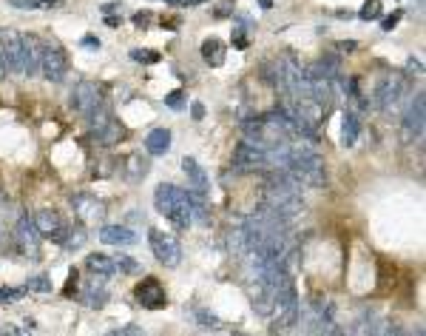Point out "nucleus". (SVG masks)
Segmentation results:
<instances>
[{
  "mask_svg": "<svg viewBox=\"0 0 426 336\" xmlns=\"http://www.w3.org/2000/svg\"><path fill=\"white\" fill-rule=\"evenodd\" d=\"M234 168H236V171H242V174L270 171V168H273V163H270V148H262L253 140L239 143L236 154H234Z\"/></svg>",
  "mask_w": 426,
  "mask_h": 336,
  "instance_id": "nucleus-6",
  "label": "nucleus"
},
{
  "mask_svg": "<svg viewBox=\"0 0 426 336\" xmlns=\"http://www.w3.org/2000/svg\"><path fill=\"white\" fill-rule=\"evenodd\" d=\"M423 125H426V100H423V91H418V95L406 103L403 120H401L403 143H421L423 140Z\"/></svg>",
  "mask_w": 426,
  "mask_h": 336,
  "instance_id": "nucleus-7",
  "label": "nucleus"
},
{
  "mask_svg": "<svg viewBox=\"0 0 426 336\" xmlns=\"http://www.w3.org/2000/svg\"><path fill=\"white\" fill-rule=\"evenodd\" d=\"M86 268L91 274H103V276H114V274H117L114 256H108V254H91V256H86Z\"/></svg>",
  "mask_w": 426,
  "mask_h": 336,
  "instance_id": "nucleus-24",
  "label": "nucleus"
},
{
  "mask_svg": "<svg viewBox=\"0 0 426 336\" xmlns=\"http://www.w3.org/2000/svg\"><path fill=\"white\" fill-rule=\"evenodd\" d=\"M165 3H168V6H182L185 0H165Z\"/></svg>",
  "mask_w": 426,
  "mask_h": 336,
  "instance_id": "nucleus-50",
  "label": "nucleus"
},
{
  "mask_svg": "<svg viewBox=\"0 0 426 336\" xmlns=\"http://www.w3.org/2000/svg\"><path fill=\"white\" fill-rule=\"evenodd\" d=\"M134 300L148 311H160L168 305V293H165V288L157 276H145L137 283V288H134Z\"/></svg>",
  "mask_w": 426,
  "mask_h": 336,
  "instance_id": "nucleus-13",
  "label": "nucleus"
},
{
  "mask_svg": "<svg viewBox=\"0 0 426 336\" xmlns=\"http://www.w3.org/2000/svg\"><path fill=\"white\" fill-rule=\"evenodd\" d=\"M227 251H230V256L234 259H242L250 254V245H247V234H245V228H234V231H227Z\"/></svg>",
  "mask_w": 426,
  "mask_h": 336,
  "instance_id": "nucleus-23",
  "label": "nucleus"
},
{
  "mask_svg": "<svg viewBox=\"0 0 426 336\" xmlns=\"http://www.w3.org/2000/svg\"><path fill=\"white\" fill-rule=\"evenodd\" d=\"M23 296H26V288H9V285L0 288V302H6V305H12V302H21Z\"/></svg>",
  "mask_w": 426,
  "mask_h": 336,
  "instance_id": "nucleus-30",
  "label": "nucleus"
},
{
  "mask_svg": "<svg viewBox=\"0 0 426 336\" xmlns=\"http://www.w3.org/2000/svg\"><path fill=\"white\" fill-rule=\"evenodd\" d=\"M100 242H105V245H134L140 237L134 234L131 228H125V226H100Z\"/></svg>",
  "mask_w": 426,
  "mask_h": 336,
  "instance_id": "nucleus-18",
  "label": "nucleus"
},
{
  "mask_svg": "<svg viewBox=\"0 0 426 336\" xmlns=\"http://www.w3.org/2000/svg\"><path fill=\"white\" fill-rule=\"evenodd\" d=\"M40 71L49 83H63L66 71H68V58L66 51L57 43H43V60H40Z\"/></svg>",
  "mask_w": 426,
  "mask_h": 336,
  "instance_id": "nucleus-12",
  "label": "nucleus"
},
{
  "mask_svg": "<svg viewBox=\"0 0 426 336\" xmlns=\"http://www.w3.org/2000/svg\"><path fill=\"white\" fill-rule=\"evenodd\" d=\"M74 288H77V268H71V271H68V285H66V291H63V293H66V296H71V291H74Z\"/></svg>",
  "mask_w": 426,
  "mask_h": 336,
  "instance_id": "nucleus-40",
  "label": "nucleus"
},
{
  "mask_svg": "<svg viewBox=\"0 0 426 336\" xmlns=\"http://www.w3.org/2000/svg\"><path fill=\"white\" fill-rule=\"evenodd\" d=\"M153 205H157V211L165 219H171L179 231H185L193 222L190 219V200H188L185 189H177V185H171V182L157 185V191H153Z\"/></svg>",
  "mask_w": 426,
  "mask_h": 336,
  "instance_id": "nucleus-2",
  "label": "nucleus"
},
{
  "mask_svg": "<svg viewBox=\"0 0 426 336\" xmlns=\"http://www.w3.org/2000/svg\"><path fill=\"white\" fill-rule=\"evenodd\" d=\"M259 6L262 9H273V0H259Z\"/></svg>",
  "mask_w": 426,
  "mask_h": 336,
  "instance_id": "nucleus-48",
  "label": "nucleus"
},
{
  "mask_svg": "<svg viewBox=\"0 0 426 336\" xmlns=\"http://www.w3.org/2000/svg\"><path fill=\"white\" fill-rule=\"evenodd\" d=\"M114 333H123V336H140L142 331H140V328H131V325H128V328H120V331H114Z\"/></svg>",
  "mask_w": 426,
  "mask_h": 336,
  "instance_id": "nucleus-44",
  "label": "nucleus"
},
{
  "mask_svg": "<svg viewBox=\"0 0 426 336\" xmlns=\"http://www.w3.org/2000/svg\"><path fill=\"white\" fill-rule=\"evenodd\" d=\"M105 100H103V88L91 83V80H80L74 88H71V108L80 111V115H91L94 108H100Z\"/></svg>",
  "mask_w": 426,
  "mask_h": 336,
  "instance_id": "nucleus-11",
  "label": "nucleus"
},
{
  "mask_svg": "<svg viewBox=\"0 0 426 336\" xmlns=\"http://www.w3.org/2000/svg\"><path fill=\"white\" fill-rule=\"evenodd\" d=\"M148 171H151V163H148V157H142V154H131V157L125 160V165H123V174H125L128 182L145 180Z\"/></svg>",
  "mask_w": 426,
  "mask_h": 336,
  "instance_id": "nucleus-21",
  "label": "nucleus"
},
{
  "mask_svg": "<svg viewBox=\"0 0 426 336\" xmlns=\"http://www.w3.org/2000/svg\"><path fill=\"white\" fill-rule=\"evenodd\" d=\"M114 265H117V271H120V274H137V271H140V265L134 263L131 256H125V254L114 256Z\"/></svg>",
  "mask_w": 426,
  "mask_h": 336,
  "instance_id": "nucleus-32",
  "label": "nucleus"
},
{
  "mask_svg": "<svg viewBox=\"0 0 426 336\" xmlns=\"http://www.w3.org/2000/svg\"><path fill=\"white\" fill-rule=\"evenodd\" d=\"M145 152L153 157H162L171 152V132L168 128H153V132L145 137Z\"/></svg>",
  "mask_w": 426,
  "mask_h": 336,
  "instance_id": "nucleus-20",
  "label": "nucleus"
},
{
  "mask_svg": "<svg viewBox=\"0 0 426 336\" xmlns=\"http://www.w3.org/2000/svg\"><path fill=\"white\" fill-rule=\"evenodd\" d=\"M0 58L6 63V71L23 74V34L14 29H0Z\"/></svg>",
  "mask_w": 426,
  "mask_h": 336,
  "instance_id": "nucleus-10",
  "label": "nucleus"
},
{
  "mask_svg": "<svg viewBox=\"0 0 426 336\" xmlns=\"http://www.w3.org/2000/svg\"><path fill=\"white\" fill-rule=\"evenodd\" d=\"M190 115H193V120H202V117H205L202 103H193V106H190Z\"/></svg>",
  "mask_w": 426,
  "mask_h": 336,
  "instance_id": "nucleus-42",
  "label": "nucleus"
},
{
  "mask_svg": "<svg viewBox=\"0 0 426 336\" xmlns=\"http://www.w3.org/2000/svg\"><path fill=\"white\" fill-rule=\"evenodd\" d=\"M262 205H267L276 217H281L284 222H293L296 217L304 214V200H301V189L290 180L284 171H270L262 189Z\"/></svg>",
  "mask_w": 426,
  "mask_h": 336,
  "instance_id": "nucleus-1",
  "label": "nucleus"
},
{
  "mask_svg": "<svg viewBox=\"0 0 426 336\" xmlns=\"http://www.w3.org/2000/svg\"><path fill=\"white\" fill-rule=\"evenodd\" d=\"M355 140H358V115L347 108L344 120H341V145L350 148V145H355Z\"/></svg>",
  "mask_w": 426,
  "mask_h": 336,
  "instance_id": "nucleus-25",
  "label": "nucleus"
},
{
  "mask_svg": "<svg viewBox=\"0 0 426 336\" xmlns=\"http://www.w3.org/2000/svg\"><path fill=\"white\" fill-rule=\"evenodd\" d=\"M71 208H74V217L83 222L86 228H94V226H103L105 219V202L97 200L94 194H74L71 197Z\"/></svg>",
  "mask_w": 426,
  "mask_h": 336,
  "instance_id": "nucleus-9",
  "label": "nucleus"
},
{
  "mask_svg": "<svg viewBox=\"0 0 426 336\" xmlns=\"http://www.w3.org/2000/svg\"><path fill=\"white\" fill-rule=\"evenodd\" d=\"M14 219H17V211H14V202L0 191V234H9L12 226H14Z\"/></svg>",
  "mask_w": 426,
  "mask_h": 336,
  "instance_id": "nucleus-26",
  "label": "nucleus"
},
{
  "mask_svg": "<svg viewBox=\"0 0 426 336\" xmlns=\"http://www.w3.org/2000/svg\"><path fill=\"white\" fill-rule=\"evenodd\" d=\"M406 91H410V80H406V74H401V71L386 74V77L378 83V88H375V106L381 111H395L403 103Z\"/></svg>",
  "mask_w": 426,
  "mask_h": 336,
  "instance_id": "nucleus-5",
  "label": "nucleus"
},
{
  "mask_svg": "<svg viewBox=\"0 0 426 336\" xmlns=\"http://www.w3.org/2000/svg\"><path fill=\"white\" fill-rule=\"evenodd\" d=\"M131 60H137V63H160V51H151V49H131Z\"/></svg>",
  "mask_w": 426,
  "mask_h": 336,
  "instance_id": "nucleus-31",
  "label": "nucleus"
},
{
  "mask_svg": "<svg viewBox=\"0 0 426 336\" xmlns=\"http://www.w3.org/2000/svg\"><path fill=\"white\" fill-rule=\"evenodd\" d=\"M66 3V0H40V6L43 9H51V6H63Z\"/></svg>",
  "mask_w": 426,
  "mask_h": 336,
  "instance_id": "nucleus-45",
  "label": "nucleus"
},
{
  "mask_svg": "<svg viewBox=\"0 0 426 336\" xmlns=\"http://www.w3.org/2000/svg\"><path fill=\"white\" fill-rule=\"evenodd\" d=\"M336 49H338L341 54H350L353 49H358V43H355V40H338V43H336Z\"/></svg>",
  "mask_w": 426,
  "mask_h": 336,
  "instance_id": "nucleus-39",
  "label": "nucleus"
},
{
  "mask_svg": "<svg viewBox=\"0 0 426 336\" xmlns=\"http://www.w3.org/2000/svg\"><path fill=\"white\" fill-rule=\"evenodd\" d=\"M9 3H12L14 9H43L40 0H9Z\"/></svg>",
  "mask_w": 426,
  "mask_h": 336,
  "instance_id": "nucleus-38",
  "label": "nucleus"
},
{
  "mask_svg": "<svg viewBox=\"0 0 426 336\" xmlns=\"http://www.w3.org/2000/svg\"><path fill=\"white\" fill-rule=\"evenodd\" d=\"M26 291H34V293H49V291H51V276H49V274H34V276H29Z\"/></svg>",
  "mask_w": 426,
  "mask_h": 336,
  "instance_id": "nucleus-28",
  "label": "nucleus"
},
{
  "mask_svg": "<svg viewBox=\"0 0 426 336\" xmlns=\"http://www.w3.org/2000/svg\"><path fill=\"white\" fill-rule=\"evenodd\" d=\"M401 14H403V12H392L390 17H384V21H381V29H384V32H392V29L398 26V21H401Z\"/></svg>",
  "mask_w": 426,
  "mask_h": 336,
  "instance_id": "nucleus-36",
  "label": "nucleus"
},
{
  "mask_svg": "<svg viewBox=\"0 0 426 336\" xmlns=\"http://www.w3.org/2000/svg\"><path fill=\"white\" fill-rule=\"evenodd\" d=\"M199 322H202V328H219V325H222L216 316H213V313H205V311H199Z\"/></svg>",
  "mask_w": 426,
  "mask_h": 336,
  "instance_id": "nucleus-37",
  "label": "nucleus"
},
{
  "mask_svg": "<svg viewBox=\"0 0 426 336\" xmlns=\"http://www.w3.org/2000/svg\"><path fill=\"white\" fill-rule=\"evenodd\" d=\"M83 46H86V49H100V40L88 34V37H83Z\"/></svg>",
  "mask_w": 426,
  "mask_h": 336,
  "instance_id": "nucleus-43",
  "label": "nucleus"
},
{
  "mask_svg": "<svg viewBox=\"0 0 426 336\" xmlns=\"http://www.w3.org/2000/svg\"><path fill=\"white\" fill-rule=\"evenodd\" d=\"M230 12H234V0H225V3L216 9V17H227Z\"/></svg>",
  "mask_w": 426,
  "mask_h": 336,
  "instance_id": "nucleus-41",
  "label": "nucleus"
},
{
  "mask_svg": "<svg viewBox=\"0 0 426 336\" xmlns=\"http://www.w3.org/2000/svg\"><path fill=\"white\" fill-rule=\"evenodd\" d=\"M105 23H108V26H120V17H114V14H108V17H105Z\"/></svg>",
  "mask_w": 426,
  "mask_h": 336,
  "instance_id": "nucleus-47",
  "label": "nucleus"
},
{
  "mask_svg": "<svg viewBox=\"0 0 426 336\" xmlns=\"http://www.w3.org/2000/svg\"><path fill=\"white\" fill-rule=\"evenodd\" d=\"M182 171L190 182V191H197V194H210V182H208V174H205V168L193 160V157H185L182 160Z\"/></svg>",
  "mask_w": 426,
  "mask_h": 336,
  "instance_id": "nucleus-17",
  "label": "nucleus"
},
{
  "mask_svg": "<svg viewBox=\"0 0 426 336\" xmlns=\"http://www.w3.org/2000/svg\"><path fill=\"white\" fill-rule=\"evenodd\" d=\"M12 239L14 248L21 251L26 259H40L43 254V237L37 231V226L32 222V217H17L12 226Z\"/></svg>",
  "mask_w": 426,
  "mask_h": 336,
  "instance_id": "nucleus-4",
  "label": "nucleus"
},
{
  "mask_svg": "<svg viewBox=\"0 0 426 336\" xmlns=\"http://www.w3.org/2000/svg\"><path fill=\"white\" fill-rule=\"evenodd\" d=\"M123 137H125V125H123L120 120H114V117H111L103 128H97V132H94V140L100 143V145H105V148L117 145Z\"/></svg>",
  "mask_w": 426,
  "mask_h": 336,
  "instance_id": "nucleus-19",
  "label": "nucleus"
},
{
  "mask_svg": "<svg viewBox=\"0 0 426 336\" xmlns=\"http://www.w3.org/2000/svg\"><path fill=\"white\" fill-rule=\"evenodd\" d=\"M148 242H151L153 256H157L165 268H177L182 263V245H179L177 237H171V234H165L160 228H151L148 231Z\"/></svg>",
  "mask_w": 426,
  "mask_h": 336,
  "instance_id": "nucleus-8",
  "label": "nucleus"
},
{
  "mask_svg": "<svg viewBox=\"0 0 426 336\" xmlns=\"http://www.w3.org/2000/svg\"><path fill=\"white\" fill-rule=\"evenodd\" d=\"M6 77V63H3V58H0V80Z\"/></svg>",
  "mask_w": 426,
  "mask_h": 336,
  "instance_id": "nucleus-49",
  "label": "nucleus"
},
{
  "mask_svg": "<svg viewBox=\"0 0 426 336\" xmlns=\"http://www.w3.org/2000/svg\"><path fill=\"white\" fill-rule=\"evenodd\" d=\"M165 106H168V108H177V111H179V108L185 106V91H182V88L171 91V95L165 97Z\"/></svg>",
  "mask_w": 426,
  "mask_h": 336,
  "instance_id": "nucleus-34",
  "label": "nucleus"
},
{
  "mask_svg": "<svg viewBox=\"0 0 426 336\" xmlns=\"http://www.w3.org/2000/svg\"><path fill=\"white\" fill-rule=\"evenodd\" d=\"M247 21H242V26H234V46L236 49H247Z\"/></svg>",
  "mask_w": 426,
  "mask_h": 336,
  "instance_id": "nucleus-33",
  "label": "nucleus"
},
{
  "mask_svg": "<svg viewBox=\"0 0 426 336\" xmlns=\"http://www.w3.org/2000/svg\"><path fill=\"white\" fill-rule=\"evenodd\" d=\"M225 43L219 40V37H208V40L202 43V60L208 63V66H213V69H219L222 63H225Z\"/></svg>",
  "mask_w": 426,
  "mask_h": 336,
  "instance_id": "nucleus-22",
  "label": "nucleus"
},
{
  "mask_svg": "<svg viewBox=\"0 0 426 336\" xmlns=\"http://www.w3.org/2000/svg\"><path fill=\"white\" fill-rule=\"evenodd\" d=\"M410 71H418V74H421V71H423V66H421L415 58H410Z\"/></svg>",
  "mask_w": 426,
  "mask_h": 336,
  "instance_id": "nucleus-46",
  "label": "nucleus"
},
{
  "mask_svg": "<svg viewBox=\"0 0 426 336\" xmlns=\"http://www.w3.org/2000/svg\"><path fill=\"white\" fill-rule=\"evenodd\" d=\"M151 21H153L151 12H137V14H134V26H140V29H148Z\"/></svg>",
  "mask_w": 426,
  "mask_h": 336,
  "instance_id": "nucleus-35",
  "label": "nucleus"
},
{
  "mask_svg": "<svg viewBox=\"0 0 426 336\" xmlns=\"http://www.w3.org/2000/svg\"><path fill=\"white\" fill-rule=\"evenodd\" d=\"M86 239H88V234H86V226H83V222H80V226H74V228L66 226V234H63V242H60V245L68 248V251H77V248L86 245Z\"/></svg>",
  "mask_w": 426,
  "mask_h": 336,
  "instance_id": "nucleus-27",
  "label": "nucleus"
},
{
  "mask_svg": "<svg viewBox=\"0 0 426 336\" xmlns=\"http://www.w3.org/2000/svg\"><path fill=\"white\" fill-rule=\"evenodd\" d=\"M381 12H384L381 0H366V3L361 6V12H358V17H361V21H366V23H370V21H378V17H381Z\"/></svg>",
  "mask_w": 426,
  "mask_h": 336,
  "instance_id": "nucleus-29",
  "label": "nucleus"
},
{
  "mask_svg": "<svg viewBox=\"0 0 426 336\" xmlns=\"http://www.w3.org/2000/svg\"><path fill=\"white\" fill-rule=\"evenodd\" d=\"M83 302H86V308H103L108 302V288H105V276L103 274H94L86 283Z\"/></svg>",
  "mask_w": 426,
  "mask_h": 336,
  "instance_id": "nucleus-16",
  "label": "nucleus"
},
{
  "mask_svg": "<svg viewBox=\"0 0 426 336\" xmlns=\"http://www.w3.org/2000/svg\"><path fill=\"white\" fill-rule=\"evenodd\" d=\"M32 222L37 226V231H40V237H49V239H54V242H63V234H66V222L60 219V214L57 211H51V208H40L34 217H32Z\"/></svg>",
  "mask_w": 426,
  "mask_h": 336,
  "instance_id": "nucleus-14",
  "label": "nucleus"
},
{
  "mask_svg": "<svg viewBox=\"0 0 426 336\" xmlns=\"http://www.w3.org/2000/svg\"><path fill=\"white\" fill-rule=\"evenodd\" d=\"M299 311H301V302H299V293H296V285H287L281 288L276 296H273V311H270V320H273V331H287L299 322Z\"/></svg>",
  "mask_w": 426,
  "mask_h": 336,
  "instance_id": "nucleus-3",
  "label": "nucleus"
},
{
  "mask_svg": "<svg viewBox=\"0 0 426 336\" xmlns=\"http://www.w3.org/2000/svg\"><path fill=\"white\" fill-rule=\"evenodd\" d=\"M43 60V40L37 34H23V74L34 77Z\"/></svg>",
  "mask_w": 426,
  "mask_h": 336,
  "instance_id": "nucleus-15",
  "label": "nucleus"
}]
</instances>
